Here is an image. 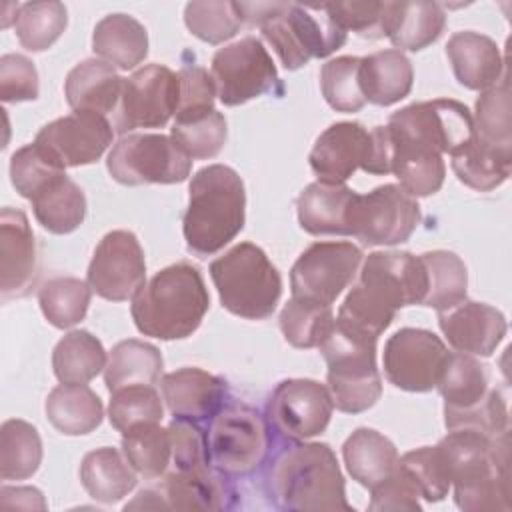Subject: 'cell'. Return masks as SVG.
Here are the masks:
<instances>
[{"label": "cell", "mask_w": 512, "mask_h": 512, "mask_svg": "<svg viewBox=\"0 0 512 512\" xmlns=\"http://www.w3.org/2000/svg\"><path fill=\"white\" fill-rule=\"evenodd\" d=\"M30 202L38 224L52 234H70L86 218V196L66 174L56 176Z\"/></svg>", "instance_id": "8d00e7d4"}, {"label": "cell", "mask_w": 512, "mask_h": 512, "mask_svg": "<svg viewBox=\"0 0 512 512\" xmlns=\"http://www.w3.org/2000/svg\"><path fill=\"white\" fill-rule=\"evenodd\" d=\"M180 98L176 108V120H188L214 110L216 88L212 76L196 64H184L178 72Z\"/></svg>", "instance_id": "db71d44e"}, {"label": "cell", "mask_w": 512, "mask_h": 512, "mask_svg": "<svg viewBox=\"0 0 512 512\" xmlns=\"http://www.w3.org/2000/svg\"><path fill=\"white\" fill-rule=\"evenodd\" d=\"M426 270L420 256L400 250L372 252L362 264L358 282L338 308L336 326L352 336L378 342L404 306L422 304Z\"/></svg>", "instance_id": "6da1fadb"}, {"label": "cell", "mask_w": 512, "mask_h": 512, "mask_svg": "<svg viewBox=\"0 0 512 512\" xmlns=\"http://www.w3.org/2000/svg\"><path fill=\"white\" fill-rule=\"evenodd\" d=\"M386 128L396 144L440 156L456 154L474 136L472 112L452 98L408 104L390 116Z\"/></svg>", "instance_id": "8fae6325"}, {"label": "cell", "mask_w": 512, "mask_h": 512, "mask_svg": "<svg viewBox=\"0 0 512 512\" xmlns=\"http://www.w3.org/2000/svg\"><path fill=\"white\" fill-rule=\"evenodd\" d=\"M370 504L368 510L372 512H420V492L410 480V476L398 466L376 486L370 488Z\"/></svg>", "instance_id": "9f6ffc18"}, {"label": "cell", "mask_w": 512, "mask_h": 512, "mask_svg": "<svg viewBox=\"0 0 512 512\" xmlns=\"http://www.w3.org/2000/svg\"><path fill=\"white\" fill-rule=\"evenodd\" d=\"M362 250L352 242H314L290 270L292 296L332 306L354 280Z\"/></svg>", "instance_id": "e0dca14e"}, {"label": "cell", "mask_w": 512, "mask_h": 512, "mask_svg": "<svg viewBox=\"0 0 512 512\" xmlns=\"http://www.w3.org/2000/svg\"><path fill=\"white\" fill-rule=\"evenodd\" d=\"M446 56L458 84L468 90L484 92L504 78V58L498 44L480 32L462 30L452 34Z\"/></svg>", "instance_id": "484cf974"}, {"label": "cell", "mask_w": 512, "mask_h": 512, "mask_svg": "<svg viewBox=\"0 0 512 512\" xmlns=\"http://www.w3.org/2000/svg\"><path fill=\"white\" fill-rule=\"evenodd\" d=\"M392 144L386 126L366 128L360 122H334L314 142L308 162L320 182L344 184L358 168L368 174H390Z\"/></svg>", "instance_id": "9c48e42d"}, {"label": "cell", "mask_w": 512, "mask_h": 512, "mask_svg": "<svg viewBox=\"0 0 512 512\" xmlns=\"http://www.w3.org/2000/svg\"><path fill=\"white\" fill-rule=\"evenodd\" d=\"M398 466L410 476L426 502H440L452 486L448 466L436 446H422L398 458Z\"/></svg>", "instance_id": "816d5d0a"}, {"label": "cell", "mask_w": 512, "mask_h": 512, "mask_svg": "<svg viewBox=\"0 0 512 512\" xmlns=\"http://www.w3.org/2000/svg\"><path fill=\"white\" fill-rule=\"evenodd\" d=\"M162 354L154 344L144 340H122L118 342L104 366V384L112 392L126 386H154L162 374Z\"/></svg>", "instance_id": "e575fe53"}, {"label": "cell", "mask_w": 512, "mask_h": 512, "mask_svg": "<svg viewBox=\"0 0 512 512\" xmlns=\"http://www.w3.org/2000/svg\"><path fill=\"white\" fill-rule=\"evenodd\" d=\"M246 192L238 172L224 164L200 168L188 186L182 232L192 254L206 258L222 250L244 228Z\"/></svg>", "instance_id": "5b68a950"}, {"label": "cell", "mask_w": 512, "mask_h": 512, "mask_svg": "<svg viewBox=\"0 0 512 512\" xmlns=\"http://www.w3.org/2000/svg\"><path fill=\"white\" fill-rule=\"evenodd\" d=\"M80 482L94 500L112 504L134 490L138 480L134 468L116 448L102 446L82 458Z\"/></svg>", "instance_id": "d590c367"}, {"label": "cell", "mask_w": 512, "mask_h": 512, "mask_svg": "<svg viewBox=\"0 0 512 512\" xmlns=\"http://www.w3.org/2000/svg\"><path fill=\"white\" fill-rule=\"evenodd\" d=\"M38 280V248L26 214L18 208L0 212V294L2 300L24 298Z\"/></svg>", "instance_id": "7402d4cb"}, {"label": "cell", "mask_w": 512, "mask_h": 512, "mask_svg": "<svg viewBox=\"0 0 512 512\" xmlns=\"http://www.w3.org/2000/svg\"><path fill=\"white\" fill-rule=\"evenodd\" d=\"M184 22L188 30L208 44H222L230 40L244 24L238 2H188L184 8Z\"/></svg>", "instance_id": "f907efd6"}, {"label": "cell", "mask_w": 512, "mask_h": 512, "mask_svg": "<svg viewBox=\"0 0 512 512\" xmlns=\"http://www.w3.org/2000/svg\"><path fill=\"white\" fill-rule=\"evenodd\" d=\"M270 494L282 510L354 512L346 500L336 454L324 442L294 444L284 450L270 472Z\"/></svg>", "instance_id": "8992f818"}, {"label": "cell", "mask_w": 512, "mask_h": 512, "mask_svg": "<svg viewBox=\"0 0 512 512\" xmlns=\"http://www.w3.org/2000/svg\"><path fill=\"white\" fill-rule=\"evenodd\" d=\"M164 402L174 418L210 420L226 396V382L202 368H180L160 380Z\"/></svg>", "instance_id": "cb8c5ba5"}, {"label": "cell", "mask_w": 512, "mask_h": 512, "mask_svg": "<svg viewBox=\"0 0 512 512\" xmlns=\"http://www.w3.org/2000/svg\"><path fill=\"white\" fill-rule=\"evenodd\" d=\"M206 444L210 464L216 470L246 476L254 472L266 456L268 426L248 404L228 402L210 418Z\"/></svg>", "instance_id": "7c38bea8"}, {"label": "cell", "mask_w": 512, "mask_h": 512, "mask_svg": "<svg viewBox=\"0 0 512 512\" xmlns=\"http://www.w3.org/2000/svg\"><path fill=\"white\" fill-rule=\"evenodd\" d=\"M160 494L174 510H226L234 506L236 492L224 472L206 464L194 470H172L162 476Z\"/></svg>", "instance_id": "d4e9b609"}, {"label": "cell", "mask_w": 512, "mask_h": 512, "mask_svg": "<svg viewBox=\"0 0 512 512\" xmlns=\"http://www.w3.org/2000/svg\"><path fill=\"white\" fill-rule=\"evenodd\" d=\"M86 282L104 300L124 302L146 282L144 250L130 230H112L96 246Z\"/></svg>", "instance_id": "d6986e66"}, {"label": "cell", "mask_w": 512, "mask_h": 512, "mask_svg": "<svg viewBox=\"0 0 512 512\" xmlns=\"http://www.w3.org/2000/svg\"><path fill=\"white\" fill-rule=\"evenodd\" d=\"M436 388L444 398L448 430L476 428L492 436L508 432L506 398L498 388H490L488 366L474 356L450 352Z\"/></svg>", "instance_id": "ba28073f"}, {"label": "cell", "mask_w": 512, "mask_h": 512, "mask_svg": "<svg viewBox=\"0 0 512 512\" xmlns=\"http://www.w3.org/2000/svg\"><path fill=\"white\" fill-rule=\"evenodd\" d=\"M322 96L336 112H358L366 98L360 88V58L338 56L328 60L320 70Z\"/></svg>", "instance_id": "c3c4849f"}, {"label": "cell", "mask_w": 512, "mask_h": 512, "mask_svg": "<svg viewBox=\"0 0 512 512\" xmlns=\"http://www.w3.org/2000/svg\"><path fill=\"white\" fill-rule=\"evenodd\" d=\"M42 462V440L38 430L18 418H10L0 428V478L26 480Z\"/></svg>", "instance_id": "ab89813d"}, {"label": "cell", "mask_w": 512, "mask_h": 512, "mask_svg": "<svg viewBox=\"0 0 512 512\" xmlns=\"http://www.w3.org/2000/svg\"><path fill=\"white\" fill-rule=\"evenodd\" d=\"M210 76L224 106H238L280 86L272 56L256 36H244L212 56Z\"/></svg>", "instance_id": "9a60e30c"}, {"label": "cell", "mask_w": 512, "mask_h": 512, "mask_svg": "<svg viewBox=\"0 0 512 512\" xmlns=\"http://www.w3.org/2000/svg\"><path fill=\"white\" fill-rule=\"evenodd\" d=\"M334 22L362 38H384L386 2H326Z\"/></svg>", "instance_id": "6f0895ef"}, {"label": "cell", "mask_w": 512, "mask_h": 512, "mask_svg": "<svg viewBox=\"0 0 512 512\" xmlns=\"http://www.w3.org/2000/svg\"><path fill=\"white\" fill-rule=\"evenodd\" d=\"M60 174H64V170L58 168L54 162H50L36 148L34 142L18 148L10 158L12 186L26 200H32L42 188H46Z\"/></svg>", "instance_id": "f5cc1de1"}, {"label": "cell", "mask_w": 512, "mask_h": 512, "mask_svg": "<svg viewBox=\"0 0 512 512\" xmlns=\"http://www.w3.org/2000/svg\"><path fill=\"white\" fill-rule=\"evenodd\" d=\"M114 128L96 112H72L40 128L36 148L58 168H76L96 162L112 144Z\"/></svg>", "instance_id": "ffe728a7"}, {"label": "cell", "mask_w": 512, "mask_h": 512, "mask_svg": "<svg viewBox=\"0 0 512 512\" xmlns=\"http://www.w3.org/2000/svg\"><path fill=\"white\" fill-rule=\"evenodd\" d=\"M162 416L164 408L158 392L152 386L138 384L112 392L108 404V418L110 424L122 434H128L134 428L146 424H158Z\"/></svg>", "instance_id": "7dc6e473"}, {"label": "cell", "mask_w": 512, "mask_h": 512, "mask_svg": "<svg viewBox=\"0 0 512 512\" xmlns=\"http://www.w3.org/2000/svg\"><path fill=\"white\" fill-rule=\"evenodd\" d=\"M414 70L408 56L396 48L360 58V88L366 102L390 106L412 90Z\"/></svg>", "instance_id": "f546056e"}, {"label": "cell", "mask_w": 512, "mask_h": 512, "mask_svg": "<svg viewBox=\"0 0 512 512\" xmlns=\"http://www.w3.org/2000/svg\"><path fill=\"white\" fill-rule=\"evenodd\" d=\"M422 220L420 206L398 184L376 186L356 194L350 214V236L364 246H396L406 242Z\"/></svg>", "instance_id": "5bb4252c"}, {"label": "cell", "mask_w": 512, "mask_h": 512, "mask_svg": "<svg viewBox=\"0 0 512 512\" xmlns=\"http://www.w3.org/2000/svg\"><path fill=\"white\" fill-rule=\"evenodd\" d=\"M168 432L172 442V464L168 472L194 470L210 464L206 432L198 426V422L174 418L168 424Z\"/></svg>", "instance_id": "11a10c76"}, {"label": "cell", "mask_w": 512, "mask_h": 512, "mask_svg": "<svg viewBox=\"0 0 512 512\" xmlns=\"http://www.w3.org/2000/svg\"><path fill=\"white\" fill-rule=\"evenodd\" d=\"M452 170L468 188L490 192L508 180L512 150L492 146L474 134L466 146L452 154Z\"/></svg>", "instance_id": "836d02e7"}, {"label": "cell", "mask_w": 512, "mask_h": 512, "mask_svg": "<svg viewBox=\"0 0 512 512\" xmlns=\"http://www.w3.org/2000/svg\"><path fill=\"white\" fill-rule=\"evenodd\" d=\"M358 192L346 184L312 182L296 198L300 226L314 236L338 234L350 236V214Z\"/></svg>", "instance_id": "4316f807"}, {"label": "cell", "mask_w": 512, "mask_h": 512, "mask_svg": "<svg viewBox=\"0 0 512 512\" xmlns=\"http://www.w3.org/2000/svg\"><path fill=\"white\" fill-rule=\"evenodd\" d=\"M448 348L430 330L400 328L382 352L384 374L390 384L406 392H428L436 388L448 362Z\"/></svg>", "instance_id": "ac0fdd59"}, {"label": "cell", "mask_w": 512, "mask_h": 512, "mask_svg": "<svg viewBox=\"0 0 512 512\" xmlns=\"http://www.w3.org/2000/svg\"><path fill=\"white\" fill-rule=\"evenodd\" d=\"M280 330L294 348H316L334 328L332 306L292 296L280 312Z\"/></svg>", "instance_id": "b9f144b4"}, {"label": "cell", "mask_w": 512, "mask_h": 512, "mask_svg": "<svg viewBox=\"0 0 512 512\" xmlns=\"http://www.w3.org/2000/svg\"><path fill=\"white\" fill-rule=\"evenodd\" d=\"M446 24V14L436 2H386L384 36L396 50L418 52L434 44Z\"/></svg>", "instance_id": "f1b7e54d"}, {"label": "cell", "mask_w": 512, "mask_h": 512, "mask_svg": "<svg viewBox=\"0 0 512 512\" xmlns=\"http://www.w3.org/2000/svg\"><path fill=\"white\" fill-rule=\"evenodd\" d=\"M392 160H390V172L396 174L400 180V186L410 196H430L436 194L446 176V166L440 154L414 150L402 144L392 142Z\"/></svg>", "instance_id": "ee69618b"}, {"label": "cell", "mask_w": 512, "mask_h": 512, "mask_svg": "<svg viewBox=\"0 0 512 512\" xmlns=\"http://www.w3.org/2000/svg\"><path fill=\"white\" fill-rule=\"evenodd\" d=\"M124 88V78L100 58L76 64L64 82L66 102L74 112H114Z\"/></svg>", "instance_id": "83f0119b"}, {"label": "cell", "mask_w": 512, "mask_h": 512, "mask_svg": "<svg viewBox=\"0 0 512 512\" xmlns=\"http://www.w3.org/2000/svg\"><path fill=\"white\" fill-rule=\"evenodd\" d=\"M436 448L448 466L458 508L468 512L510 510L508 432L492 436L476 428H454Z\"/></svg>", "instance_id": "7a4b0ae2"}, {"label": "cell", "mask_w": 512, "mask_h": 512, "mask_svg": "<svg viewBox=\"0 0 512 512\" xmlns=\"http://www.w3.org/2000/svg\"><path fill=\"white\" fill-rule=\"evenodd\" d=\"M122 452L128 464L146 480L166 476L172 464V442L168 428L146 424L122 434Z\"/></svg>", "instance_id": "7bdbcfd3"}, {"label": "cell", "mask_w": 512, "mask_h": 512, "mask_svg": "<svg viewBox=\"0 0 512 512\" xmlns=\"http://www.w3.org/2000/svg\"><path fill=\"white\" fill-rule=\"evenodd\" d=\"M12 490L18 498H14V502H10L6 508H40V510L46 508V502L40 490L30 486H16Z\"/></svg>", "instance_id": "91938a15"}, {"label": "cell", "mask_w": 512, "mask_h": 512, "mask_svg": "<svg viewBox=\"0 0 512 512\" xmlns=\"http://www.w3.org/2000/svg\"><path fill=\"white\" fill-rule=\"evenodd\" d=\"M438 326L454 350L470 356H492L508 328L500 310L474 300L438 312Z\"/></svg>", "instance_id": "603a6c76"}, {"label": "cell", "mask_w": 512, "mask_h": 512, "mask_svg": "<svg viewBox=\"0 0 512 512\" xmlns=\"http://www.w3.org/2000/svg\"><path fill=\"white\" fill-rule=\"evenodd\" d=\"M210 276L222 306L246 320L272 316L282 296L280 272L252 242H240L212 260Z\"/></svg>", "instance_id": "52a82bcc"}, {"label": "cell", "mask_w": 512, "mask_h": 512, "mask_svg": "<svg viewBox=\"0 0 512 512\" xmlns=\"http://www.w3.org/2000/svg\"><path fill=\"white\" fill-rule=\"evenodd\" d=\"M242 24L258 26L286 70L312 58H326L344 46L348 32L330 16L326 4L238 2Z\"/></svg>", "instance_id": "3957f363"}, {"label": "cell", "mask_w": 512, "mask_h": 512, "mask_svg": "<svg viewBox=\"0 0 512 512\" xmlns=\"http://www.w3.org/2000/svg\"><path fill=\"white\" fill-rule=\"evenodd\" d=\"M40 92L38 72L30 58L4 54L0 58V98L2 102L36 100Z\"/></svg>", "instance_id": "680465c9"}, {"label": "cell", "mask_w": 512, "mask_h": 512, "mask_svg": "<svg viewBox=\"0 0 512 512\" xmlns=\"http://www.w3.org/2000/svg\"><path fill=\"white\" fill-rule=\"evenodd\" d=\"M106 366V350L102 342L88 330H72L64 334L52 352V368L64 384H86Z\"/></svg>", "instance_id": "74e56055"}, {"label": "cell", "mask_w": 512, "mask_h": 512, "mask_svg": "<svg viewBox=\"0 0 512 512\" xmlns=\"http://www.w3.org/2000/svg\"><path fill=\"white\" fill-rule=\"evenodd\" d=\"M178 98V74L166 66L148 64L124 78L112 128L120 134L134 128H162L176 114Z\"/></svg>", "instance_id": "2e32d148"}, {"label": "cell", "mask_w": 512, "mask_h": 512, "mask_svg": "<svg viewBox=\"0 0 512 512\" xmlns=\"http://www.w3.org/2000/svg\"><path fill=\"white\" fill-rule=\"evenodd\" d=\"M210 296L200 270L176 262L156 272L132 298V320L144 336L182 340L202 324Z\"/></svg>", "instance_id": "277c9868"}, {"label": "cell", "mask_w": 512, "mask_h": 512, "mask_svg": "<svg viewBox=\"0 0 512 512\" xmlns=\"http://www.w3.org/2000/svg\"><path fill=\"white\" fill-rule=\"evenodd\" d=\"M326 364V388L336 410L360 414L376 404L382 378L376 368V342L352 336L336 326L318 346Z\"/></svg>", "instance_id": "30bf717a"}, {"label": "cell", "mask_w": 512, "mask_h": 512, "mask_svg": "<svg viewBox=\"0 0 512 512\" xmlns=\"http://www.w3.org/2000/svg\"><path fill=\"white\" fill-rule=\"evenodd\" d=\"M92 50L110 66L132 70L148 54V32L134 16L108 14L94 26Z\"/></svg>", "instance_id": "4dcf8cb0"}, {"label": "cell", "mask_w": 512, "mask_h": 512, "mask_svg": "<svg viewBox=\"0 0 512 512\" xmlns=\"http://www.w3.org/2000/svg\"><path fill=\"white\" fill-rule=\"evenodd\" d=\"M334 404L324 384L310 378L282 380L266 406L270 426L290 438L306 440L326 430Z\"/></svg>", "instance_id": "44dd1931"}, {"label": "cell", "mask_w": 512, "mask_h": 512, "mask_svg": "<svg viewBox=\"0 0 512 512\" xmlns=\"http://www.w3.org/2000/svg\"><path fill=\"white\" fill-rule=\"evenodd\" d=\"M48 422L66 436L90 434L102 424L104 408L98 394L86 384H60L44 404Z\"/></svg>", "instance_id": "1f68e13d"}, {"label": "cell", "mask_w": 512, "mask_h": 512, "mask_svg": "<svg viewBox=\"0 0 512 512\" xmlns=\"http://www.w3.org/2000/svg\"><path fill=\"white\" fill-rule=\"evenodd\" d=\"M226 118L216 108L194 116L188 120H174V126L170 128L172 140L190 156L196 160L212 158L216 156L226 142Z\"/></svg>", "instance_id": "681fc988"}, {"label": "cell", "mask_w": 512, "mask_h": 512, "mask_svg": "<svg viewBox=\"0 0 512 512\" xmlns=\"http://www.w3.org/2000/svg\"><path fill=\"white\" fill-rule=\"evenodd\" d=\"M348 474L364 488L384 480L398 462L396 446L374 428H356L342 446Z\"/></svg>", "instance_id": "d6a6232c"}, {"label": "cell", "mask_w": 512, "mask_h": 512, "mask_svg": "<svg viewBox=\"0 0 512 512\" xmlns=\"http://www.w3.org/2000/svg\"><path fill=\"white\" fill-rule=\"evenodd\" d=\"M512 106L506 78L500 84L484 90L476 100L472 116L474 134L498 148L512 150Z\"/></svg>", "instance_id": "bcb514c9"}, {"label": "cell", "mask_w": 512, "mask_h": 512, "mask_svg": "<svg viewBox=\"0 0 512 512\" xmlns=\"http://www.w3.org/2000/svg\"><path fill=\"white\" fill-rule=\"evenodd\" d=\"M68 12L62 2H26L16 10L14 30L22 48L48 50L66 30Z\"/></svg>", "instance_id": "f6af8a7d"}, {"label": "cell", "mask_w": 512, "mask_h": 512, "mask_svg": "<svg viewBox=\"0 0 512 512\" xmlns=\"http://www.w3.org/2000/svg\"><path fill=\"white\" fill-rule=\"evenodd\" d=\"M92 288L74 276H56L38 290V304L44 318L56 328H70L84 320L90 306Z\"/></svg>", "instance_id": "60d3db41"}, {"label": "cell", "mask_w": 512, "mask_h": 512, "mask_svg": "<svg viewBox=\"0 0 512 512\" xmlns=\"http://www.w3.org/2000/svg\"><path fill=\"white\" fill-rule=\"evenodd\" d=\"M106 168L126 186L176 184L192 170V158L166 134H128L110 150Z\"/></svg>", "instance_id": "4fadbf2b"}, {"label": "cell", "mask_w": 512, "mask_h": 512, "mask_svg": "<svg viewBox=\"0 0 512 512\" xmlns=\"http://www.w3.org/2000/svg\"><path fill=\"white\" fill-rule=\"evenodd\" d=\"M426 270V296L422 306L438 312L466 300L468 272L462 258L448 250H432L420 256Z\"/></svg>", "instance_id": "f35d334b"}]
</instances>
